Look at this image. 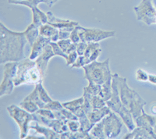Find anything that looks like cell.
<instances>
[{
  "label": "cell",
  "mask_w": 156,
  "mask_h": 139,
  "mask_svg": "<svg viewBox=\"0 0 156 139\" xmlns=\"http://www.w3.org/2000/svg\"><path fill=\"white\" fill-rule=\"evenodd\" d=\"M27 41L24 31H13L0 23V63L20 62L25 59L24 47Z\"/></svg>",
  "instance_id": "1"
},
{
  "label": "cell",
  "mask_w": 156,
  "mask_h": 139,
  "mask_svg": "<svg viewBox=\"0 0 156 139\" xmlns=\"http://www.w3.org/2000/svg\"><path fill=\"white\" fill-rule=\"evenodd\" d=\"M114 76L117 80L121 101L126 109L131 112L133 119H136L137 116L141 115L144 110V106L147 102L136 91L129 87L126 77H121L118 73H115Z\"/></svg>",
  "instance_id": "2"
},
{
  "label": "cell",
  "mask_w": 156,
  "mask_h": 139,
  "mask_svg": "<svg viewBox=\"0 0 156 139\" xmlns=\"http://www.w3.org/2000/svg\"><path fill=\"white\" fill-rule=\"evenodd\" d=\"M84 70V77L89 83L102 85L107 80L113 78L109 66V59L103 62H94L85 65L83 67Z\"/></svg>",
  "instance_id": "3"
},
{
  "label": "cell",
  "mask_w": 156,
  "mask_h": 139,
  "mask_svg": "<svg viewBox=\"0 0 156 139\" xmlns=\"http://www.w3.org/2000/svg\"><path fill=\"white\" fill-rule=\"evenodd\" d=\"M112 97L109 100L106 101V105L109 107L111 110L115 112V113L119 114L121 117L122 120L125 125L126 126L128 130L129 131H132L135 128L134 119L132 116L131 112H129L126 108L123 103L122 102L119 97V88H118V84H117V80L113 74V78H112Z\"/></svg>",
  "instance_id": "4"
},
{
  "label": "cell",
  "mask_w": 156,
  "mask_h": 139,
  "mask_svg": "<svg viewBox=\"0 0 156 139\" xmlns=\"http://www.w3.org/2000/svg\"><path fill=\"white\" fill-rule=\"evenodd\" d=\"M6 110L9 112V116L14 119L19 126L20 130V138H26L28 134V130L30 129V123L32 121H35V113H30L27 112L20 106L16 105H10L6 108Z\"/></svg>",
  "instance_id": "5"
},
{
  "label": "cell",
  "mask_w": 156,
  "mask_h": 139,
  "mask_svg": "<svg viewBox=\"0 0 156 139\" xmlns=\"http://www.w3.org/2000/svg\"><path fill=\"white\" fill-rule=\"evenodd\" d=\"M18 62H9L4 65L3 79L0 85V97L6 94H10L13 91L14 78L17 73Z\"/></svg>",
  "instance_id": "6"
},
{
  "label": "cell",
  "mask_w": 156,
  "mask_h": 139,
  "mask_svg": "<svg viewBox=\"0 0 156 139\" xmlns=\"http://www.w3.org/2000/svg\"><path fill=\"white\" fill-rule=\"evenodd\" d=\"M78 31L81 41L86 43L99 42L106 38L112 37L115 35L114 30H104L98 28H86L78 26Z\"/></svg>",
  "instance_id": "7"
},
{
  "label": "cell",
  "mask_w": 156,
  "mask_h": 139,
  "mask_svg": "<svg viewBox=\"0 0 156 139\" xmlns=\"http://www.w3.org/2000/svg\"><path fill=\"white\" fill-rule=\"evenodd\" d=\"M134 11L137 20L148 26L155 24L156 8L152 0H141L139 5L134 7Z\"/></svg>",
  "instance_id": "8"
},
{
  "label": "cell",
  "mask_w": 156,
  "mask_h": 139,
  "mask_svg": "<svg viewBox=\"0 0 156 139\" xmlns=\"http://www.w3.org/2000/svg\"><path fill=\"white\" fill-rule=\"evenodd\" d=\"M104 131L107 138H115L120 134L122 123L115 115V112L111 111L109 114L102 119Z\"/></svg>",
  "instance_id": "9"
},
{
  "label": "cell",
  "mask_w": 156,
  "mask_h": 139,
  "mask_svg": "<svg viewBox=\"0 0 156 139\" xmlns=\"http://www.w3.org/2000/svg\"><path fill=\"white\" fill-rule=\"evenodd\" d=\"M36 120L37 123H43L44 125H46L47 127L53 129L55 132L58 134H62L64 132L69 131V127H68L67 122L55 118V119H48V118L44 117V116H41V115L35 113Z\"/></svg>",
  "instance_id": "10"
},
{
  "label": "cell",
  "mask_w": 156,
  "mask_h": 139,
  "mask_svg": "<svg viewBox=\"0 0 156 139\" xmlns=\"http://www.w3.org/2000/svg\"><path fill=\"white\" fill-rule=\"evenodd\" d=\"M36 61L32 60L30 58L27 59H23L18 62V66H17V73H16V76L14 78L13 81H14V84L16 87L17 86L21 85V84H24V75L26 72L32 66H35Z\"/></svg>",
  "instance_id": "11"
},
{
  "label": "cell",
  "mask_w": 156,
  "mask_h": 139,
  "mask_svg": "<svg viewBox=\"0 0 156 139\" xmlns=\"http://www.w3.org/2000/svg\"><path fill=\"white\" fill-rule=\"evenodd\" d=\"M55 55L53 52L52 47L49 44V45H48L44 48L42 53L36 59V64H37V66L39 68V70H40V71H41V74L44 77V78L45 77V74H46V71L48 66V62Z\"/></svg>",
  "instance_id": "12"
},
{
  "label": "cell",
  "mask_w": 156,
  "mask_h": 139,
  "mask_svg": "<svg viewBox=\"0 0 156 139\" xmlns=\"http://www.w3.org/2000/svg\"><path fill=\"white\" fill-rule=\"evenodd\" d=\"M134 121L137 127H143L151 132V134L156 135L154 131V127L156 124V116L146 113L144 109L141 115L134 119Z\"/></svg>",
  "instance_id": "13"
},
{
  "label": "cell",
  "mask_w": 156,
  "mask_h": 139,
  "mask_svg": "<svg viewBox=\"0 0 156 139\" xmlns=\"http://www.w3.org/2000/svg\"><path fill=\"white\" fill-rule=\"evenodd\" d=\"M51 41V37H44V36L39 35L37 40L34 41V43L31 46V52H30L29 58L32 60H36V59L38 57L39 55L42 53L44 48L48 45H49Z\"/></svg>",
  "instance_id": "14"
},
{
  "label": "cell",
  "mask_w": 156,
  "mask_h": 139,
  "mask_svg": "<svg viewBox=\"0 0 156 139\" xmlns=\"http://www.w3.org/2000/svg\"><path fill=\"white\" fill-rule=\"evenodd\" d=\"M46 13L47 16H48V23L51 24L53 27H56L57 29L66 28V27H75L79 25L78 22L56 17L50 11L47 12Z\"/></svg>",
  "instance_id": "15"
},
{
  "label": "cell",
  "mask_w": 156,
  "mask_h": 139,
  "mask_svg": "<svg viewBox=\"0 0 156 139\" xmlns=\"http://www.w3.org/2000/svg\"><path fill=\"white\" fill-rule=\"evenodd\" d=\"M44 77L41 74V71L37 65L32 66L31 68L26 72L24 75V84H36L42 83Z\"/></svg>",
  "instance_id": "16"
},
{
  "label": "cell",
  "mask_w": 156,
  "mask_h": 139,
  "mask_svg": "<svg viewBox=\"0 0 156 139\" xmlns=\"http://www.w3.org/2000/svg\"><path fill=\"white\" fill-rule=\"evenodd\" d=\"M101 52V49L100 48L99 42H91L87 44V47L84 52V58H85L86 64H89L90 62H94Z\"/></svg>",
  "instance_id": "17"
},
{
  "label": "cell",
  "mask_w": 156,
  "mask_h": 139,
  "mask_svg": "<svg viewBox=\"0 0 156 139\" xmlns=\"http://www.w3.org/2000/svg\"><path fill=\"white\" fill-rule=\"evenodd\" d=\"M111 111H112L111 109L106 105L105 106L100 108V109H92L90 112L87 113V116L88 117L89 120L90 121V123H92L93 125H94L95 123L101 121L105 116L109 114Z\"/></svg>",
  "instance_id": "18"
},
{
  "label": "cell",
  "mask_w": 156,
  "mask_h": 139,
  "mask_svg": "<svg viewBox=\"0 0 156 139\" xmlns=\"http://www.w3.org/2000/svg\"><path fill=\"white\" fill-rule=\"evenodd\" d=\"M33 122V121H32ZM30 123V129L34 130L37 133L41 134L44 136L45 138L48 139H58L60 138V134H58L55 132L53 129L50 128V127H44L43 126H41L37 123L36 121V123Z\"/></svg>",
  "instance_id": "19"
},
{
  "label": "cell",
  "mask_w": 156,
  "mask_h": 139,
  "mask_svg": "<svg viewBox=\"0 0 156 139\" xmlns=\"http://www.w3.org/2000/svg\"><path fill=\"white\" fill-rule=\"evenodd\" d=\"M124 139H156V135L151 134V132L143 127H137L134 128L132 132L126 134L122 137Z\"/></svg>",
  "instance_id": "20"
},
{
  "label": "cell",
  "mask_w": 156,
  "mask_h": 139,
  "mask_svg": "<svg viewBox=\"0 0 156 139\" xmlns=\"http://www.w3.org/2000/svg\"><path fill=\"white\" fill-rule=\"evenodd\" d=\"M39 32H40V35L46 37H51V41L53 42H57L59 40L58 29L51 26L49 23L41 25V27H39Z\"/></svg>",
  "instance_id": "21"
},
{
  "label": "cell",
  "mask_w": 156,
  "mask_h": 139,
  "mask_svg": "<svg viewBox=\"0 0 156 139\" xmlns=\"http://www.w3.org/2000/svg\"><path fill=\"white\" fill-rule=\"evenodd\" d=\"M32 15H33V22L34 25L40 27L41 25L48 23V16L47 13H44V12L39 9L37 6L31 9Z\"/></svg>",
  "instance_id": "22"
},
{
  "label": "cell",
  "mask_w": 156,
  "mask_h": 139,
  "mask_svg": "<svg viewBox=\"0 0 156 139\" xmlns=\"http://www.w3.org/2000/svg\"><path fill=\"white\" fill-rule=\"evenodd\" d=\"M24 33L25 35H26V37H27V42L30 44V47L33 45L34 41L37 40L38 36L40 35L39 27L37 26H36V25H34L33 23H30L28 27H27V29L24 30Z\"/></svg>",
  "instance_id": "23"
},
{
  "label": "cell",
  "mask_w": 156,
  "mask_h": 139,
  "mask_svg": "<svg viewBox=\"0 0 156 139\" xmlns=\"http://www.w3.org/2000/svg\"><path fill=\"white\" fill-rule=\"evenodd\" d=\"M89 134H90V135L91 136L92 138H107L106 135H105V131H104V124H103L102 119H101V121L95 123V124L93 126L92 128L90 129Z\"/></svg>",
  "instance_id": "24"
},
{
  "label": "cell",
  "mask_w": 156,
  "mask_h": 139,
  "mask_svg": "<svg viewBox=\"0 0 156 139\" xmlns=\"http://www.w3.org/2000/svg\"><path fill=\"white\" fill-rule=\"evenodd\" d=\"M83 96L89 98L90 105H91V106H92L93 109H100V108H102V107L106 105V101H105L104 98H103L101 95H99V94L90 96V95H89V94H83Z\"/></svg>",
  "instance_id": "25"
},
{
  "label": "cell",
  "mask_w": 156,
  "mask_h": 139,
  "mask_svg": "<svg viewBox=\"0 0 156 139\" xmlns=\"http://www.w3.org/2000/svg\"><path fill=\"white\" fill-rule=\"evenodd\" d=\"M57 44L58 45V46L60 47L61 49L66 54H69L71 52L76 51V45H77V44L73 43L69 38H68V39L58 40L57 41Z\"/></svg>",
  "instance_id": "26"
},
{
  "label": "cell",
  "mask_w": 156,
  "mask_h": 139,
  "mask_svg": "<svg viewBox=\"0 0 156 139\" xmlns=\"http://www.w3.org/2000/svg\"><path fill=\"white\" fill-rule=\"evenodd\" d=\"M83 102H84V97L82 96L76 98V99L73 100V101H70V102H64V103H62V105H63L64 108L69 109V111H71L75 114V112L80 109Z\"/></svg>",
  "instance_id": "27"
},
{
  "label": "cell",
  "mask_w": 156,
  "mask_h": 139,
  "mask_svg": "<svg viewBox=\"0 0 156 139\" xmlns=\"http://www.w3.org/2000/svg\"><path fill=\"white\" fill-rule=\"evenodd\" d=\"M83 94H87L92 96V95H98L101 94V85L93 83H89L88 86L83 88Z\"/></svg>",
  "instance_id": "28"
},
{
  "label": "cell",
  "mask_w": 156,
  "mask_h": 139,
  "mask_svg": "<svg viewBox=\"0 0 156 139\" xmlns=\"http://www.w3.org/2000/svg\"><path fill=\"white\" fill-rule=\"evenodd\" d=\"M23 100H30L32 102H35V103L38 105L40 109H43L44 107V105H45V103H44V102H42V100H41V98H40V97H39L37 88L36 87H34V91H32L30 94H29Z\"/></svg>",
  "instance_id": "29"
},
{
  "label": "cell",
  "mask_w": 156,
  "mask_h": 139,
  "mask_svg": "<svg viewBox=\"0 0 156 139\" xmlns=\"http://www.w3.org/2000/svg\"><path fill=\"white\" fill-rule=\"evenodd\" d=\"M20 106L30 113H35L40 109L35 102H32L30 100H23V102L20 103Z\"/></svg>",
  "instance_id": "30"
},
{
  "label": "cell",
  "mask_w": 156,
  "mask_h": 139,
  "mask_svg": "<svg viewBox=\"0 0 156 139\" xmlns=\"http://www.w3.org/2000/svg\"><path fill=\"white\" fill-rule=\"evenodd\" d=\"M35 87L37 88V91H38L39 97L42 100V102H44V103L47 104L48 102H51L52 101V98L48 95V92L46 91V90L44 89V87H43L42 83H40V84H36Z\"/></svg>",
  "instance_id": "31"
},
{
  "label": "cell",
  "mask_w": 156,
  "mask_h": 139,
  "mask_svg": "<svg viewBox=\"0 0 156 139\" xmlns=\"http://www.w3.org/2000/svg\"><path fill=\"white\" fill-rule=\"evenodd\" d=\"M79 121L80 123V130L87 132V133H89L90 129L92 128L93 126H94L92 123H90L87 115H83V116H80L79 117Z\"/></svg>",
  "instance_id": "32"
},
{
  "label": "cell",
  "mask_w": 156,
  "mask_h": 139,
  "mask_svg": "<svg viewBox=\"0 0 156 139\" xmlns=\"http://www.w3.org/2000/svg\"><path fill=\"white\" fill-rule=\"evenodd\" d=\"M62 108H63L62 104H61L60 102H58V101L52 100L51 102L45 104V105H44V107L43 108V109H48L51 111H59L61 110Z\"/></svg>",
  "instance_id": "33"
},
{
  "label": "cell",
  "mask_w": 156,
  "mask_h": 139,
  "mask_svg": "<svg viewBox=\"0 0 156 139\" xmlns=\"http://www.w3.org/2000/svg\"><path fill=\"white\" fill-rule=\"evenodd\" d=\"M51 46L52 47V49H53V52L55 53V55H58V56H61V57L64 58V59H68V54L65 53V52L61 49V48L58 46V45L57 44V42H53V41H51L49 43Z\"/></svg>",
  "instance_id": "34"
},
{
  "label": "cell",
  "mask_w": 156,
  "mask_h": 139,
  "mask_svg": "<svg viewBox=\"0 0 156 139\" xmlns=\"http://www.w3.org/2000/svg\"><path fill=\"white\" fill-rule=\"evenodd\" d=\"M75 27H66V28L58 29V37H59V40L68 39V38H69L71 31H72Z\"/></svg>",
  "instance_id": "35"
},
{
  "label": "cell",
  "mask_w": 156,
  "mask_h": 139,
  "mask_svg": "<svg viewBox=\"0 0 156 139\" xmlns=\"http://www.w3.org/2000/svg\"><path fill=\"white\" fill-rule=\"evenodd\" d=\"M67 125L69 130L72 132H76L80 130V123L79 119L78 120H73V119L68 120Z\"/></svg>",
  "instance_id": "36"
},
{
  "label": "cell",
  "mask_w": 156,
  "mask_h": 139,
  "mask_svg": "<svg viewBox=\"0 0 156 139\" xmlns=\"http://www.w3.org/2000/svg\"><path fill=\"white\" fill-rule=\"evenodd\" d=\"M35 113L44 116V117L48 118V119H55V118L53 111H51L48 109H39Z\"/></svg>",
  "instance_id": "37"
},
{
  "label": "cell",
  "mask_w": 156,
  "mask_h": 139,
  "mask_svg": "<svg viewBox=\"0 0 156 139\" xmlns=\"http://www.w3.org/2000/svg\"><path fill=\"white\" fill-rule=\"evenodd\" d=\"M148 73L140 68L136 71V79L139 81H148Z\"/></svg>",
  "instance_id": "38"
},
{
  "label": "cell",
  "mask_w": 156,
  "mask_h": 139,
  "mask_svg": "<svg viewBox=\"0 0 156 139\" xmlns=\"http://www.w3.org/2000/svg\"><path fill=\"white\" fill-rule=\"evenodd\" d=\"M79 26V25H78ZM78 26H76L72 31H71L70 36H69V39L73 41L75 44H78L81 41L80 40V35H79V31H78Z\"/></svg>",
  "instance_id": "39"
},
{
  "label": "cell",
  "mask_w": 156,
  "mask_h": 139,
  "mask_svg": "<svg viewBox=\"0 0 156 139\" xmlns=\"http://www.w3.org/2000/svg\"><path fill=\"white\" fill-rule=\"evenodd\" d=\"M85 65L87 64H86V61L84 56H83V55H79L77 57V59H76V60L75 61L74 63L71 66V67L79 69V68H83Z\"/></svg>",
  "instance_id": "40"
},
{
  "label": "cell",
  "mask_w": 156,
  "mask_h": 139,
  "mask_svg": "<svg viewBox=\"0 0 156 139\" xmlns=\"http://www.w3.org/2000/svg\"><path fill=\"white\" fill-rule=\"evenodd\" d=\"M87 47V43L83 42V41H80V43H78L77 45H76V50L78 55H84V52H85Z\"/></svg>",
  "instance_id": "41"
},
{
  "label": "cell",
  "mask_w": 156,
  "mask_h": 139,
  "mask_svg": "<svg viewBox=\"0 0 156 139\" xmlns=\"http://www.w3.org/2000/svg\"><path fill=\"white\" fill-rule=\"evenodd\" d=\"M78 56H79V55H78L76 51H74V52L68 54V59L66 60V65H67V66H72V65L75 62V61L76 60Z\"/></svg>",
  "instance_id": "42"
},
{
  "label": "cell",
  "mask_w": 156,
  "mask_h": 139,
  "mask_svg": "<svg viewBox=\"0 0 156 139\" xmlns=\"http://www.w3.org/2000/svg\"><path fill=\"white\" fill-rule=\"evenodd\" d=\"M38 3H41V2H44V3L46 4L48 7H51L55 2H57L58 0H37Z\"/></svg>",
  "instance_id": "43"
},
{
  "label": "cell",
  "mask_w": 156,
  "mask_h": 139,
  "mask_svg": "<svg viewBox=\"0 0 156 139\" xmlns=\"http://www.w3.org/2000/svg\"><path fill=\"white\" fill-rule=\"evenodd\" d=\"M148 81L150 83L156 85V75L154 74H149L148 76Z\"/></svg>",
  "instance_id": "44"
},
{
  "label": "cell",
  "mask_w": 156,
  "mask_h": 139,
  "mask_svg": "<svg viewBox=\"0 0 156 139\" xmlns=\"http://www.w3.org/2000/svg\"><path fill=\"white\" fill-rule=\"evenodd\" d=\"M150 110H151V112L153 114V116H156V103H154L151 105Z\"/></svg>",
  "instance_id": "45"
},
{
  "label": "cell",
  "mask_w": 156,
  "mask_h": 139,
  "mask_svg": "<svg viewBox=\"0 0 156 139\" xmlns=\"http://www.w3.org/2000/svg\"><path fill=\"white\" fill-rule=\"evenodd\" d=\"M18 1H22V0H8V2H9V3L12 4L13 2H18Z\"/></svg>",
  "instance_id": "46"
},
{
  "label": "cell",
  "mask_w": 156,
  "mask_h": 139,
  "mask_svg": "<svg viewBox=\"0 0 156 139\" xmlns=\"http://www.w3.org/2000/svg\"><path fill=\"white\" fill-rule=\"evenodd\" d=\"M152 2H153V3H154V6H155V8H156V0H152Z\"/></svg>",
  "instance_id": "47"
},
{
  "label": "cell",
  "mask_w": 156,
  "mask_h": 139,
  "mask_svg": "<svg viewBox=\"0 0 156 139\" xmlns=\"http://www.w3.org/2000/svg\"><path fill=\"white\" fill-rule=\"evenodd\" d=\"M154 133L156 134V124H155V126L154 127Z\"/></svg>",
  "instance_id": "48"
},
{
  "label": "cell",
  "mask_w": 156,
  "mask_h": 139,
  "mask_svg": "<svg viewBox=\"0 0 156 139\" xmlns=\"http://www.w3.org/2000/svg\"><path fill=\"white\" fill-rule=\"evenodd\" d=\"M155 24H156V20H155Z\"/></svg>",
  "instance_id": "49"
}]
</instances>
